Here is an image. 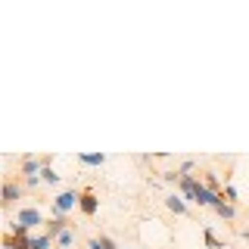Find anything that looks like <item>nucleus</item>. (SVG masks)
<instances>
[{
    "instance_id": "nucleus-8",
    "label": "nucleus",
    "mask_w": 249,
    "mask_h": 249,
    "mask_svg": "<svg viewBox=\"0 0 249 249\" xmlns=\"http://www.w3.org/2000/svg\"><path fill=\"white\" fill-rule=\"evenodd\" d=\"M75 159H78V165H93V168L106 165V156L103 153H78Z\"/></svg>"
},
{
    "instance_id": "nucleus-15",
    "label": "nucleus",
    "mask_w": 249,
    "mask_h": 249,
    "mask_svg": "<svg viewBox=\"0 0 249 249\" xmlns=\"http://www.w3.org/2000/svg\"><path fill=\"white\" fill-rule=\"evenodd\" d=\"M50 246H53V240L47 237V233H37L35 243H31V249H50Z\"/></svg>"
},
{
    "instance_id": "nucleus-11",
    "label": "nucleus",
    "mask_w": 249,
    "mask_h": 249,
    "mask_svg": "<svg viewBox=\"0 0 249 249\" xmlns=\"http://www.w3.org/2000/svg\"><path fill=\"white\" fill-rule=\"evenodd\" d=\"M221 196L231 202V206H240V190L237 187H233L231 181H224V190H221Z\"/></svg>"
},
{
    "instance_id": "nucleus-10",
    "label": "nucleus",
    "mask_w": 249,
    "mask_h": 249,
    "mask_svg": "<svg viewBox=\"0 0 249 249\" xmlns=\"http://www.w3.org/2000/svg\"><path fill=\"white\" fill-rule=\"evenodd\" d=\"M202 243H206V249H224V240H218L212 228H202Z\"/></svg>"
},
{
    "instance_id": "nucleus-13",
    "label": "nucleus",
    "mask_w": 249,
    "mask_h": 249,
    "mask_svg": "<svg viewBox=\"0 0 249 249\" xmlns=\"http://www.w3.org/2000/svg\"><path fill=\"white\" fill-rule=\"evenodd\" d=\"M93 240H97V243L100 246H103V249H122L119 243H115V240L112 237H109V233H93Z\"/></svg>"
},
{
    "instance_id": "nucleus-9",
    "label": "nucleus",
    "mask_w": 249,
    "mask_h": 249,
    "mask_svg": "<svg viewBox=\"0 0 249 249\" xmlns=\"http://www.w3.org/2000/svg\"><path fill=\"white\" fill-rule=\"evenodd\" d=\"M212 212H215L218 218H224V221H233V218H237V206H231V202L221 196V202H218V206L212 209Z\"/></svg>"
},
{
    "instance_id": "nucleus-18",
    "label": "nucleus",
    "mask_w": 249,
    "mask_h": 249,
    "mask_svg": "<svg viewBox=\"0 0 249 249\" xmlns=\"http://www.w3.org/2000/svg\"><path fill=\"white\" fill-rule=\"evenodd\" d=\"M88 249H103V246H100V243H97L93 237H88Z\"/></svg>"
},
{
    "instance_id": "nucleus-17",
    "label": "nucleus",
    "mask_w": 249,
    "mask_h": 249,
    "mask_svg": "<svg viewBox=\"0 0 249 249\" xmlns=\"http://www.w3.org/2000/svg\"><path fill=\"white\" fill-rule=\"evenodd\" d=\"M22 184H25V190H37L44 181H41V175H37V178H22Z\"/></svg>"
},
{
    "instance_id": "nucleus-19",
    "label": "nucleus",
    "mask_w": 249,
    "mask_h": 249,
    "mask_svg": "<svg viewBox=\"0 0 249 249\" xmlns=\"http://www.w3.org/2000/svg\"><path fill=\"white\" fill-rule=\"evenodd\" d=\"M243 240H249V228H246V231H243Z\"/></svg>"
},
{
    "instance_id": "nucleus-4",
    "label": "nucleus",
    "mask_w": 249,
    "mask_h": 249,
    "mask_svg": "<svg viewBox=\"0 0 249 249\" xmlns=\"http://www.w3.org/2000/svg\"><path fill=\"white\" fill-rule=\"evenodd\" d=\"M78 212H81V218H93L100 212V196L93 187H81V202H78Z\"/></svg>"
},
{
    "instance_id": "nucleus-5",
    "label": "nucleus",
    "mask_w": 249,
    "mask_h": 249,
    "mask_svg": "<svg viewBox=\"0 0 249 249\" xmlns=\"http://www.w3.org/2000/svg\"><path fill=\"white\" fill-rule=\"evenodd\" d=\"M16 224H25L31 231V228H37V224H47V218H44V212L37 206H22L19 215H16Z\"/></svg>"
},
{
    "instance_id": "nucleus-12",
    "label": "nucleus",
    "mask_w": 249,
    "mask_h": 249,
    "mask_svg": "<svg viewBox=\"0 0 249 249\" xmlns=\"http://www.w3.org/2000/svg\"><path fill=\"white\" fill-rule=\"evenodd\" d=\"M41 181H44L47 187H56V184H59V175L53 171V165H44V168H41Z\"/></svg>"
},
{
    "instance_id": "nucleus-1",
    "label": "nucleus",
    "mask_w": 249,
    "mask_h": 249,
    "mask_svg": "<svg viewBox=\"0 0 249 249\" xmlns=\"http://www.w3.org/2000/svg\"><path fill=\"white\" fill-rule=\"evenodd\" d=\"M78 202H81V187H69V190H62V193L53 196L50 215H69L72 209H78Z\"/></svg>"
},
{
    "instance_id": "nucleus-6",
    "label": "nucleus",
    "mask_w": 249,
    "mask_h": 249,
    "mask_svg": "<svg viewBox=\"0 0 249 249\" xmlns=\"http://www.w3.org/2000/svg\"><path fill=\"white\" fill-rule=\"evenodd\" d=\"M19 168H22V178H37L41 168H44V162H41V156H22Z\"/></svg>"
},
{
    "instance_id": "nucleus-14",
    "label": "nucleus",
    "mask_w": 249,
    "mask_h": 249,
    "mask_svg": "<svg viewBox=\"0 0 249 249\" xmlns=\"http://www.w3.org/2000/svg\"><path fill=\"white\" fill-rule=\"evenodd\" d=\"M72 243H75V228H69V231H66V233H62V237L56 240V246H59V249H69Z\"/></svg>"
},
{
    "instance_id": "nucleus-7",
    "label": "nucleus",
    "mask_w": 249,
    "mask_h": 249,
    "mask_svg": "<svg viewBox=\"0 0 249 249\" xmlns=\"http://www.w3.org/2000/svg\"><path fill=\"white\" fill-rule=\"evenodd\" d=\"M165 209H168V212H175V215H193L190 212V206H187V199L181 196V193H168V196H165Z\"/></svg>"
},
{
    "instance_id": "nucleus-3",
    "label": "nucleus",
    "mask_w": 249,
    "mask_h": 249,
    "mask_svg": "<svg viewBox=\"0 0 249 249\" xmlns=\"http://www.w3.org/2000/svg\"><path fill=\"white\" fill-rule=\"evenodd\" d=\"M69 228H75V224H72V215H50V218H47V224H44V233L53 240V243H56V240Z\"/></svg>"
},
{
    "instance_id": "nucleus-2",
    "label": "nucleus",
    "mask_w": 249,
    "mask_h": 249,
    "mask_svg": "<svg viewBox=\"0 0 249 249\" xmlns=\"http://www.w3.org/2000/svg\"><path fill=\"white\" fill-rule=\"evenodd\" d=\"M22 193H25V184H22L16 175H6L3 178V193H0V206H3V212H10L16 202L22 199Z\"/></svg>"
},
{
    "instance_id": "nucleus-16",
    "label": "nucleus",
    "mask_w": 249,
    "mask_h": 249,
    "mask_svg": "<svg viewBox=\"0 0 249 249\" xmlns=\"http://www.w3.org/2000/svg\"><path fill=\"white\" fill-rule=\"evenodd\" d=\"M178 171H181V175H193V171H196V162H193V159H184L181 165H178Z\"/></svg>"
},
{
    "instance_id": "nucleus-20",
    "label": "nucleus",
    "mask_w": 249,
    "mask_h": 249,
    "mask_svg": "<svg viewBox=\"0 0 249 249\" xmlns=\"http://www.w3.org/2000/svg\"><path fill=\"white\" fill-rule=\"evenodd\" d=\"M122 249H124V246H122Z\"/></svg>"
}]
</instances>
